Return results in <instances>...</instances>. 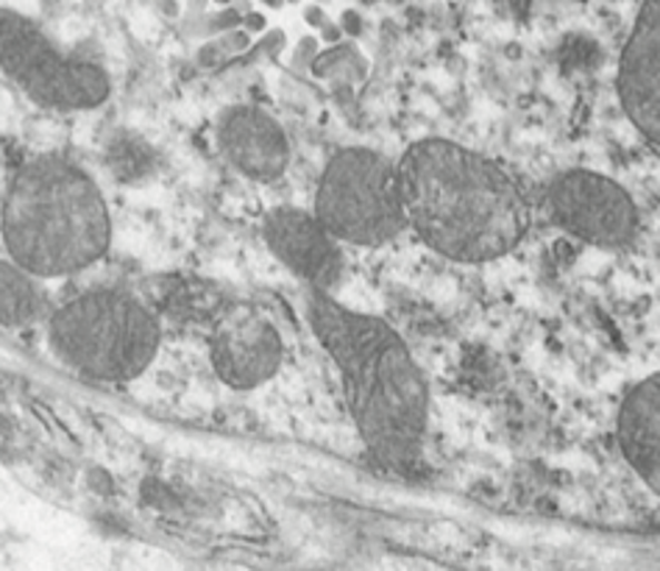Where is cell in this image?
<instances>
[{"label": "cell", "instance_id": "cell-1", "mask_svg": "<svg viewBox=\"0 0 660 571\" xmlns=\"http://www.w3.org/2000/svg\"><path fill=\"white\" fill-rule=\"evenodd\" d=\"M304 313L341 371L368 457L391 474L413 476L424 463L430 387L407 343L387 321L354 313L318 287H307Z\"/></svg>", "mask_w": 660, "mask_h": 571}, {"label": "cell", "instance_id": "cell-2", "mask_svg": "<svg viewBox=\"0 0 660 571\" xmlns=\"http://www.w3.org/2000/svg\"><path fill=\"white\" fill-rule=\"evenodd\" d=\"M396 165L407 226L441 257L487 263L524 240L526 198L482 154L449 140H421Z\"/></svg>", "mask_w": 660, "mask_h": 571}, {"label": "cell", "instance_id": "cell-3", "mask_svg": "<svg viewBox=\"0 0 660 571\" xmlns=\"http://www.w3.org/2000/svg\"><path fill=\"white\" fill-rule=\"evenodd\" d=\"M3 243L20 268L59 279L96 265L112 243V218L96 181L59 157H37L14 174L3 213Z\"/></svg>", "mask_w": 660, "mask_h": 571}, {"label": "cell", "instance_id": "cell-4", "mask_svg": "<svg viewBox=\"0 0 660 571\" xmlns=\"http://www.w3.org/2000/svg\"><path fill=\"white\" fill-rule=\"evenodd\" d=\"M53 354L98 382H131L154 363L162 343L159 321L146 304L120 291L70 298L51 315Z\"/></svg>", "mask_w": 660, "mask_h": 571}, {"label": "cell", "instance_id": "cell-5", "mask_svg": "<svg viewBox=\"0 0 660 571\" xmlns=\"http://www.w3.org/2000/svg\"><path fill=\"white\" fill-rule=\"evenodd\" d=\"M315 215L341 243L382 246L407 229L398 165L371 148H341L326 163Z\"/></svg>", "mask_w": 660, "mask_h": 571}, {"label": "cell", "instance_id": "cell-6", "mask_svg": "<svg viewBox=\"0 0 660 571\" xmlns=\"http://www.w3.org/2000/svg\"><path fill=\"white\" fill-rule=\"evenodd\" d=\"M0 68L31 101L53 112L98 109L112 92L101 65L57 48L31 20L9 9H0Z\"/></svg>", "mask_w": 660, "mask_h": 571}, {"label": "cell", "instance_id": "cell-7", "mask_svg": "<svg viewBox=\"0 0 660 571\" xmlns=\"http://www.w3.org/2000/svg\"><path fill=\"white\" fill-rule=\"evenodd\" d=\"M554 224L593 246H627L638 232V209L624 187L591 170H569L549 187Z\"/></svg>", "mask_w": 660, "mask_h": 571}, {"label": "cell", "instance_id": "cell-8", "mask_svg": "<svg viewBox=\"0 0 660 571\" xmlns=\"http://www.w3.org/2000/svg\"><path fill=\"white\" fill-rule=\"evenodd\" d=\"M263 237L282 265L302 276L307 287L332 293L343 279V254L337 237L315 213L296 207L270 209L263 220Z\"/></svg>", "mask_w": 660, "mask_h": 571}, {"label": "cell", "instance_id": "cell-9", "mask_svg": "<svg viewBox=\"0 0 660 571\" xmlns=\"http://www.w3.org/2000/svg\"><path fill=\"white\" fill-rule=\"evenodd\" d=\"M209 354L220 382L235 391H254L279 374L285 343L268 318L237 309L215 329Z\"/></svg>", "mask_w": 660, "mask_h": 571}, {"label": "cell", "instance_id": "cell-10", "mask_svg": "<svg viewBox=\"0 0 660 571\" xmlns=\"http://www.w3.org/2000/svg\"><path fill=\"white\" fill-rule=\"evenodd\" d=\"M619 98L627 118L660 146V0H643L619 65Z\"/></svg>", "mask_w": 660, "mask_h": 571}, {"label": "cell", "instance_id": "cell-11", "mask_svg": "<svg viewBox=\"0 0 660 571\" xmlns=\"http://www.w3.org/2000/svg\"><path fill=\"white\" fill-rule=\"evenodd\" d=\"M218 142L226 159L254 181H276L290 168L285 129L257 107L226 109L218 120Z\"/></svg>", "mask_w": 660, "mask_h": 571}, {"label": "cell", "instance_id": "cell-12", "mask_svg": "<svg viewBox=\"0 0 660 571\" xmlns=\"http://www.w3.org/2000/svg\"><path fill=\"white\" fill-rule=\"evenodd\" d=\"M619 443L638 476L660 493V374L627 393L619 413Z\"/></svg>", "mask_w": 660, "mask_h": 571}, {"label": "cell", "instance_id": "cell-13", "mask_svg": "<svg viewBox=\"0 0 660 571\" xmlns=\"http://www.w3.org/2000/svg\"><path fill=\"white\" fill-rule=\"evenodd\" d=\"M42 298L29 270L18 263H0V326H26L37 321Z\"/></svg>", "mask_w": 660, "mask_h": 571}, {"label": "cell", "instance_id": "cell-14", "mask_svg": "<svg viewBox=\"0 0 660 571\" xmlns=\"http://www.w3.org/2000/svg\"><path fill=\"white\" fill-rule=\"evenodd\" d=\"M246 26H248V29H263V18H252V20H246Z\"/></svg>", "mask_w": 660, "mask_h": 571}, {"label": "cell", "instance_id": "cell-15", "mask_svg": "<svg viewBox=\"0 0 660 571\" xmlns=\"http://www.w3.org/2000/svg\"><path fill=\"white\" fill-rule=\"evenodd\" d=\"M268 3H274V7H279V3H282V0H268Z\"/></svg>", "mask_w": 660, "mask_h": 571}]
</instances>
